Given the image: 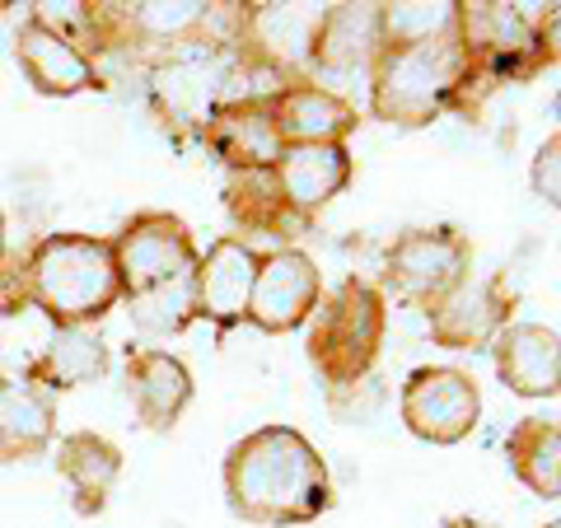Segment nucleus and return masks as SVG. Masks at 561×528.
I'll return each mask as SVG.
<instances>
[{
    "instance_id": "nucleus-1",
    "label": "nucleus",
    "mask_w": 561,
    "mask_h": 528,
    "mask_svg": "<svg viewBox=\"0 0 561 528\" xmlns=\"http://www.w3.org/2000/svg\"><path fill=\"white\" fill-rule=\"evenodd\" d=\"M225 501L243 524H309L332 505L328 463L295 426H257L225 454Z\"/></svg>"
},
{
    "instance_id": "nucleus-2",
    "label": "nucleus",
    "mask_w": 561,
    "mask_h": 528,
    "mask_svg": "<svg viewBox=\"0 0 561 528\" xmlns=\"http://www.w3.org/2000/svg\"><path fill=\"white\" fill-rule=\"evenodd\" d=\"M20 295L51 328H94L122 299L113 243L94 234H47L20 272Z\"/></svg>"
},
{
    "instance_id": "nucleus-3",
    "label": "nucleus",
    "mask_w": 561,
    "mask_h": 528,
    "mask_svg": "<svg viewBox=\"0 0 561 528\" xmlns=\"http://www.w3.org/2000/svg\"><path fill=\"white\" fill-rule=\"evenodd\" d=\"M472 70L459 28L412 47H379L370 66V113L389 127H431L468 90Z\"/></svg>"
},
{
    "instance_id": "nucleus-4",
    "label": "nucleus",
    "mask_w": 561,
    "mask_h": 528,
    "mask_svg": "<svg viewBox=\"0 0 561 528\" xmlns=\"http://www.w3.org/2000/svg\"><path fill=\"white\" fill-rule=\"evenodd\" d=\"M389 328V299L365 276H346L337 290H323L319 309L305 323V356L328 389H356L370 375Z\"/></svg>"
},
{
    "instance_id": "nucleus-5",
    "label": "nucleus",
    "mask_w": 561,
    "mask_h": 528,
    "mask_svg": "<svg viewBox=\"0 0 561 528\" xmlns=\"http://www.w3.org/2000/svg\"><path fill=\"white\" fill-rule=\"evenodd\" d=\"M472 267V249L459 230L449 225H435V230H408L389 257H383V290L393 295L398 305L412 309H435L449 290H459Z\"/></svg>"
},
{
    "instance_id": "nucleus-6",
    "label": "nucleus",
    "mask_w": 561,
    "mask_h": 528,
    "mask_svg": "<svg viewBox=\"0 0 561 528\" xmlns=\"http://www.w3.org/2000/svg\"><path fill=\"white\" fill-rule=\"evenodd\" d=\"M108 243H113L117 280H122V299L187 280L202 257V249L192 243V230L179 216H169V210H140Z\"/></svg>"
},
{
    "instance_id": "nucleus-7",
    "label": "nucleus",
    "mask_w": 561,
    "mask_h": 528,
    "mask_svg": "<svg viewBox=\"0 0 561 528\" xmlns=\"http://www.w3.org/2000/svg\"><path fill=\"white\" fill-rule=\"evenodd\" d=\"M398 412H402V426H408L416 439L445 449V445H463V439L478 431L482 393L463 369L421 365L408 375V383H402Z\"/></svg>"
},
{
    "instance_id": "nucleus-8",
    "label": "nucleus",
    "mask_w": 561,
    "mask_h": 528,
    "mask_svg": "<svg viewBox=\"0 0 561 528\" xmlns=\"http://www.w3.org/2000/svg\"><path fill=\"white\" fill-rule=\"evenodd\" d=\"M319 20H323V5H305V0H290V5H243L234 47L257 66L276 70L280 80L309 84Z\"/></svg>"
},
{
    "instance_id": "nucleus-9",
    "label": "nucleus",
    "mask_w": 561,
    "mask_h": 528,
    "mask_svg": "<svg viewBox=\"0 0 561 528\" xmlns=\"http://www.w3.org/2000/svg\"><path fill=\"white\" fill-rule=\"evenodd\" d=\"M319 299H323L319 262L300 249H276L257 262V280H253L243 323H253L262 332H295L309 323Z\"/></svg>"
},
{
    "instance_id": "nucleus-10",
    "label": "nucleus",
    "mask_w": 561,
    "mask_h": 528,
    "mask_svg": "<svg viewBox=\"0 0 561 528\" xmlns=\"http://www.w3.org/2000/svg\"><path fill=\"white\" fill-rule=\"evenodd\" d=\"M515 313V295L505 290V276H478L463 280L459 290H449L440 305L426 313L431 342L445 351H482L496 342V332L511 323Z\"/></svg>"
},
{
    "instance_id": "nucleus-11",
    "label": "nucleus",
    "mask_w": 561,
    "mask_h": 528,
    "mask_svg": "<svg viewBox=\"0 0 561 528\" xmlns=\"http://www.w3.org/2000/svg\"><path fill=\"white\" fill-rule=\"evenodd\" d=\"M379 5L360 0V5H323L319 33H313V61H309V84L328 80L323 90H332V80L356 76L379 57Z\"/></svg>"
},
{
    "instance_id": "nucleus-12",
    "label": "nucleus",
    "mask_w": 561,
    "mask_h": 528,
    "mask_svg": "<svg viewBox=\"0 0 561 528\" xmlns=\"http://www.w3.org/2000/svg\"><path fill=\"white\" fill-rule=\"evenodd\" d=\"M262 253L243 239H216L197 257L192 272V299H197V319H210L216 328H234L249 313V295L257 280Z\"/></svg>"
},
{
    "instance_id": "nucleus-13",
    "label": "nucleus",
    "mask_w": 561,
    "mask_h": 528,
    "mask_svg": "<svg viewBox=\"0 0 561 528\" xmlns=\"http://www.w3.org/2000/svg\"><path fill=\"white\" fill-rule=\"evenodd\" d=\"M14 66L24 70V80L47 99H70L84 90H99V66L90 61V51H80L70 38H61L57 28L28 20L14 28Z\"/></svg>"
},
{
    "instance_id": "nucleus-14",
    "label": "nucleus",
    "mask_w": 561,
    "mask_h": 528,
    "mask_svg": "<svg viewBox=\"0 0 561 528\" xmlns=\"http://www.w3.org/2000/svg\"><path fill=\"white\" fill-rule=\"evenodd\" d=\"M496 375L519 398H557L561 393V337L552 323H505L491 342Z\"/></svg>"
},
{
    "instance_id": "nucleus-15",
    "label": "nucleus",
    "mask_w": 561,
    "mask_h": 528,
    "mask_svg": "<svg viewBox=\"0 0 561 528\" xmlns=\"http://www.w3.org/2000/svg\"><path fill=\"white\" fill-rule=\"evenodd\" d=\"M272 122L280 146H346L360 127L356 103L323 84H290L272 99Z\"/></svg>"
},
{
    "instance_id": "nucleus-16",
    "label": "nucleus",
    "mask_w": 561,
    "mask_h": 528,
    "mask_svg": "<svg viewBox=\"0 0 561 528\" xmlns=\"http://www.w3.org/2000/svg\"><path fill=\"white\" fill-rule=\"evenodd\" d=\"M202 136H206V146L220 154V164L230 173L272 169L276 154H280V136H276V122H272V99L220 103V108H210Z\"/></svg>"
},
{
    "instance_id": "nucleus-17",
    "label": "nucleus",
    "mask_w": 561,
    "mask_h": 528,
    "mask_svg": "<svg viewBox=\"0 0 561 528\" xmlns=\"http://www.w3.org/2000/svg\"><path fill=\"white\" fill-rule=\"evenodd\" d=\"M127 398H131V412L146 431H173L192 402L187 365L179 356H169V351H154V346L131 351L127 356Z\"/></svg>"
},
{
    "instance_id": "nucleus-18",
    "label": "nucleus",
    "mask_w": 561,
    "mask_h": 528,
    "mask_svg": "<svg viewBox=\"0 0 561 528\" xmlns=\"http://www.w3.org/2000/svg\"><path fill=\"white\" fill-rule=\"evenodd\" d=\"M351 150L346 146H280L276 154V187L286 192V202L300 210L305 220H313L319 210L342 197L351 183Z\"/></svg>"
},
{
    "instance_id": "nucleus-19",
    "label": "nucleus",
    "mask_w": 561,
    "mask_h": 528,
    "mask_svg": "<svg viewBox=\"0 0 561 528\" xmlns=\"http://www.w3.org/2000/svg\"><path fill=\"white\" fill-rule=\"evenodd\" d=\"M57 445V398L33 379H0V463L43 459Z\"/></svg>"
},
{
    "instance_id": "nucleus-20",
    "label": "nucleus",
    "mask_w": 561,
    "mask_h": 528,
    "mask_svg": "<svg viewBox=\"0 0 561 528\" xmlns=\"http://www.w3.org/2000/svg\"><path fill=\"white\" fill-rule=\"evenodd\" d=\"M57 472L66 478L80 515H103L122 478V449L94 431H70L57 439Z\"/></svg>"
},
{
    "instance_id": "nucleus-21",
    "label": "nucleus",
    "mask_w": 561,
    "mask_h": 528,
    "mask_svg": "<svg viewBox=\"0 0 561 528\" xmlns=\"http://www.w3.org/2000/svg\"><path fill=\"white\" fill-rule=\"evenodd\" d=\"M225 210L234 216L239 230L253 234H276V239H295L305 234V216L286 202V192L276 187L272 169H243L225 179Z\"/></svg>"
},
{
    "instance_id": "nucleus-22",
    "label": "nucleus",
    "mask_w": 561,
    "mask_h": 528,
    "mask_svg": "<svg viewBox=\"0 0 561 528\" xmlns=\"http://www.w3.org/2000/svg\"><path fill=\"white\" fill-rule=\"evenodd\" d=\"M103 375H108V346H103L94 328H51V342L28 369V379L51 398L84 389V383H94Z\"/></svg>"
},
{
    "instance_id": "nucleus-23",
    "label": "nucleus",
    "mask_w": 561,
    "mask_h": 528,
    "mask_svg": "<svg viewBox=\"0 0 561 528\" xmlns=\"http://www.w3.org/2000/svg\"><path fill=\"white\" fill-rule=\"evenodd\" d=\"M505 463L511 472L542 501L561 496V426L542 416L515 421V431L505 435Z\"/></svg>"
},
{
    "instance_id": "nucleus-24",
    "label": "nucleus",
    "mask_w": 561,
    "mask_h": 528,
    "mask_svg": "<svg viewBox=\"0 0 561 528\" xmlns=\"http://www.w3.org/2000/svg\"><path fill=\"white\" fill-rule=\"evenodd\" d=\"M454 28H459V5H454V0H398V5H379V43L383 47L431 43Z\"/></svg>"
},
{
    "instance_id": "nucleus-25",
    "label": "nucleus",
    "mask_w": 561,
    "mask_h": 528,
    "mask_svg": "<svg viewBox=\"0 0 561 528\" xmlns=\"http://www.w3.org/2000/svg\"><path fill=\"white\" fill-rule=\"evenodd\" d=\"M127 305H131V323L146 332V337H173V332H183L192 319H197L192 276L173 280V286H160V290H146V295L127 299Z\"/></svg>"
},
{
    "instance_id": "nucleus-26",
    "label": "nucleus",
    "mask_w": 561,
    "mask_h": 528,
    "mask_svg": "<svg viewBox=\"0 0 561 528\" xmlns=\"http://www.w3.org/2000/svg\"><path fill=\"white\" fill-rule=\"evenodd\" d=\"M534 192L548 206H561V136L557 131L534 154Z\"/></svg>"
},
{
    "instance_id": "nucleus-27",
    "label": "nucleus",
    "mask_w": 561,
    "mask_h": 528,
    "mask_svg": "<svg viewBox=\"0 0 561 528\" xmlns=\"http://www.w3.org/2000/svg\"><path fill=\"white\" fill-rule=\"evenodd\" d=\"M445 528H491V524H482V519H449Z\"/></svg>"
},
{
    "instance_id": "nucleus-28",
    "label": "nucleus",
    "mask_w": 561,
    "mask_h": 528,
    "mask_svg": "<svg viewBox=\"0 0 561 528\" xmlns=\"http://www.w3.org/2000/svg\"><path fill=\"white\" fill-rule=\"evenodd\" d=\"M0 253H5V216H0Z\"/></svg>"
},
{
    "instance_id": "nucleus-29",
    "label": "nucleus",
    "mask_w": 561,
    "mask_h": 528,
    "mask_svg": "<svg viewBox=\"0 0 561 528\" xmlns=\"http://www.w3.org/2000/svg\"><path fill=\"white\" fill-rule=\"evenodd\" d=\"M548 528H561V524H557V519H552V524H548Z\"/></svg>"
},
{
    "instance_id": "nucleus-30",
    "label": "nucleus",
    "mask_w": 561,
    "mask_h": 528,
    "mask_svg": "<svg viewBox=\"0 0 561 528\" xmlns=\"http://www.w3.org/2000/svg\"><path fill=\"white\" fill-rule=\"evenodd\" d=\"M0 10H10V5H0Z\"/></svg>"
}]
</instances>
